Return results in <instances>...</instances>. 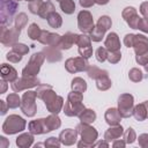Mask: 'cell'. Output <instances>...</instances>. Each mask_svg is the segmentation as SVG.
I'll return each mask as SVG.
<instances>
[{"instance_id": "obj_1", "label": "cell", "mask_w": 148, "mask_h": 148, "mask_svg": "<svg viewBox=\"0 0 148 148\" xmlns=\"http://www.w3.org/2000/svg\"><path fill=\"white\" fill-rule=\"evenodd\" d=\"M24 126H25V121L23 118L16 116V114H12L5 120V123L2 125V131L6 134H14V133L23 131Z\"/></svg>"}, {"instance_id": "obj_2", "label": "cell", "mask_w": 148, "mask_h": 148, "mask_svg": "<svg viewBox=\"0 0 148 148\" xmlns=\"http://www.w3.org/2000/svg\"><path fill=\"white\" fill-rule=\"evenodd\" d=\"M17 2L15 0H1V25L9 24L14 13L16 12Z\"/></svg>"}, {"instance_id": "obj_3", "label": "cell", "mask_w": 148, "mask_h": 148, "mask_svg": "<svg viewBox=\"0 0 148 148\" xmlns=\"http://www.w3.org/2000/svg\"><path fill=\"white\" fill-rule=\"evenodd\" d=\"M42 62H43V54L42 53H35L31 57L28 66L24 67V69L22 72L23 76H34L35 74H37Z\"/></svg>"}, {"instance_id": "obj_4", "label": "cell", "mask_w": 148, "mask_h": 148, "mask_svg": "<svg viewBox=\"0 0 148 148\" xmlns=\"http://www.w3.org/2000/svg\"><path fill=\"white\" fill-rule=\"evenodd\" d=\"M37 94H35L34 91H27L23 95V103H21V109L23 111L24 114L27 116H34L35 111H36V106L34 103L35 96Z\"/></svg>"}, {"instance_id": "obj_5", "label": "cell", "mask_w": 148, "mask_h": 148, "mask_svg": "<svg viewBox=\"0 0 148 148\" xmlns=\"http://www.w3.org/2000/svg\"><path fill=\"white\" fill-rule=\"evenodd\" d=\"M20 31L17 28L15 29H8L6 28L5 25H1V43L3 45H10V44H14L15 40L17 39L18 35H20Z\"/></svg>"}, {"instance_id": "obj_6", "label": "cell", "mask_w": 148, "mask_h": 148, "mask_svg": "<svg viewBox=\"0 0 148 148\" xmlns=\"http://www.w3.org/2000/svg\"><path fill=\"white\" fill-rule=\"evenodd\" d=\"M36 84H38V79H35L32 76H23L22 79H16L12 83V89L14 91H20L27 87H34Z\"/></svg>"}, {"instance_id": "obj_7", "label": "cell", "mask_w": 148, "mask_h": 148, "mask_svg": "<svg viewBox=\"0 0 148 148\" xmlns=\"http://www.w3.org/2000/svg\"><path fill=\"white\" fill-rule=\"evenodd\" d=\"M133 105V97L131 95H121L119 97V113L123 117L131 116V109Z\"/></svg>"}, {"instance_id": "obj_8", "label": "cell", "mask_w": 148, "mask_h": 148, "mask_svg": "<svg viewBox=\"0 0 148 148\" xmlns=\"http://www.w3.org/2000/svg\"><path fill=\"white\" fill-rule=\"evenodd\" d=\"M79 28L84 32H91L94 29V22L88 12H81L79 14Z\"/></svg>"}, {"instance_id": "obj_9", "label": "cell", "mask_w": 148, "mask_h": 148, "mask_svg": "<svg viewBox=\"0 0 148 148\" xmlns=\"http://www.w3.org/2000/svg\"><path fill=\"white\" fill-rule=\"evenodd\" d=\"M1 77L6 80L7 82H14L17 79V73L12 66L7 64H2L1 65Z\"/></svg>"}, {"instance_id": "obj_10", "label": "cell", "mask_w": 148, "mask_h": 148, "mask_svg": "<svg viewBox=\"0 0 148 148\" xmlns=\"http://www.w3.org/2000/svg\"><path fill=\"white\" fill-rule=\"evenodd\" d=\"M105 46L110 50V51H117L119 49V39L117 37V35L114 32L109 34L106 40H105Z\"/></svg>"}, {"instance_id": "obj_11", "label": "cell", "mask_w": 148, "mask_h": 148, "mask_svg": "<svg viewBox=\"0 0 148 148\" xmlns=\"http://www.w3.org/2000/svg\"><path fill=\"white\" fill-rule=\"evenodd\" d=\"M77 39H79V36L77 35L67 34L66 36H64V38L61 40V49H69L73 43L77 42Z\"/></svg>"}, {"instance_id": "obj_12", "label": "cell", "mask_w": 148, "mask_h": 148, "mask_svg": "<svg viewBox=\"0 0 148 148\" xmlns=\"http://www.w3.org/2000/svg\"><path fill=\"white\" fill-rule=\"evenodd\" d=\"M47 21H49V24L53 28H58L61 25V17L58 13H54V12L51 13L47 17Z\"/></svg>"}, {"instance_id": "obj_13", "label": "cell", "mask_w": 148, "mask_h": 148, "mask_svg": "<svg viewBox=\"0 0 148 148\" xmlns=\"http://www.w3.org/2000/svg\"><path fill=\"white\" fill-rule=\"evenodd\" d=\"M72 88H73V90H75V91L82 92V91H84L86 88H87L86 81H83V80L80 79V77H76V79H74L73 82H72Z\"/></svg>"}, {"instance_id": "obj_14", "label": "cell", "mask_w": 148, "mask_h": 148, "mask_svg": "<svg viewBox=\"0 0 148 148\" xmlns=\"http://www.w3.org/2000/svg\"><path fill=\"white\" fill-rule=\"evenodd\" d=\"M60 7L62 9V12H65L66 14H72L75 9V5L72 0H62L60 1Z\"/></svg>"}, {"instance_id": "obj_15", "label": "cell", "mask_w": 148, "mask_h": 148, "mask_svg": "<svg viewBox=\"0 0 148 148\" xmlns=\"http://www.w3.org/2000/svg\"><path fill=\"white\" fill-rule=\"evenodd\" d=\"M105 118H106V121L109 124H116L118 123L119 120V116L117 113V110L116 109H109L106 114H105Z\"/></svg>"}, {"instance_id": "obj_16", "label": "cell", "mask_w": 148, "mask_h": 148, "mask_svg": "<svg viewBox=\"0 0 148 148\" xmlns=\"http://www.w3.org/2000/svg\"><path fill=\"white\" fill-rule=\"evenodd\" d=\"M40 30H39V27L36 24V23H32V24H30V27H29V29H28V35H29V37L31 38V39H37V38H39L40 37Z\"/></svg>"}, {"instance_id": "obj_17", "label": "cell", "mask_w": 148, "mask_h": 148, "mask_svg": "<svg viewBox=\"0 0 148 148\" xmlns=\"http://www.w3.org/2000/svg\"><path fill=\"white\" fill-rule=\"evenodd\" d=\"M7 105L9 108H16L18 105H21L20 102V97L17 94H10L7 96Z\"/></svg>"}, {"instance_id": "obj_18", "label": "cell", "mask_w": 148, "mask_h": 148, "mask_svg": "<svg viewBox=\"0 0 148 148\" xmlns=\"http://www.w3.org/2000/svg\"><path fill=\"white\" fill-rule=\"evenodd\" d=\"M31 142H32V136L30 134H23V135L18 136L17 140H16L17 146H23V147L24 146H30Z\"/></svg>"}, {"instance_id": "obj_19", "label": "cell", "mask_w": 148, "mask_h": 148, "mask_svg": "<svg viewBox=\"0 0 148 148\" xmlns=\"http://www.w3.org/2000/svg\"><path fill=\"white\" fill-rule=\"evenodd\" d=\"M95 118H96V114H95V112L92 110H86L80 116V119L82 121H84V123H91V121H94Z\"/></svg>"}, {"instance_id": "obj_20", "label": "cell", "mask_w": 148, "mask_h": 148, "mask_svg": "<svg viewBox=\"0 0 148 148\" xmlns=\"http://www.w3.org/2000/svg\"><path fill=\"white\" fill-rule=\"evenodd\" d=\"M51 13H53V6H52L51 2H46V3L40 8V10H39L38 14H39L42 17H49V15H50Z\"/></svg>"}, {"instance_id": "obj_21", "label": "cell", "mask_w": 148, "mask_h": 148, "mask_svg": "<svg viewBox=\"0 0 148 148\" xmlns=\"http://www.w3.org/2000/svg\"><path fill=\"white\" fill-rule=\"evenodd\" d=\"M27 21H28V18H27V16H25L24 13L18 14V16L15 18V28H17L18 30H21V29L25 25Z\"/></svg>"}, {"instance_id": "obj_22", "label": "cell", "mask_w": 148, "mask_h": 148, "mask_svg": "<svg viewBox=\"0 0 148 148\" xmlns=\"http://www.w3.org/2000/svg\"><path fill=\"white\" fill-rule=\"evenodd\" d=\"M97 27H99L102 30L106 31V30H108V29L111 27V20H110L108 16H102V17L98 20Z\"/></svg>"}, {"instance_id": "obj_23", "label": "cell", "mask_w": 148, "mask_h": 148, "mask_svg": "<svg viewBox=\"0 0 148 148\" xmlns=\"http://www.w3.org/2000/svg\"><path fill=\"white\" fill-rule=\"evenodd\" d=\"M103 35H104V30H102L99 27H96L91 30V39L95 42H99L103 38Z\"/></svg>"}, {"instance_id": "obj_24", "label": "cell", "mask_w": 148, "mask_h": 148, "mask_svg": "<svg viewBox=\"0 0 148 148\" xmlns=\"http://www.w3.org/2000/svg\"><path fill=\"white\" fill-rule=\"evenodd\" d=\"M42 5H43L42 0H34V1H30V3H29V9H30V12H31L32 14H37V13H39V10H40V8H42Z\"/></svg>"}, {"instance_id": "obj_25", "label": "cell", "mask_w": 148, "mask_h": 148, "mask_svg": "<svg viewBox=\"0 0 148 148\" xmlns=\"http://www.w3.org/2000/svg\"><path fill=\"white\" fill-rule=\"evenodd\" d=\"M6 58H7V60H9V61H12V62H18V61L22 59V54H20L18 52L12 50L10 52L7 53Z\"/></svg>"}, {"instance_id": "obj_26", "label": "cell", "mask_w": 148, "mask_h": 148, "mask_svg": "<svg viewBox=\"0 0 148 148\" xmlns=\"http://www.w3.org/2000/svg\"><path fill=\"white\" fill-rule=\"evenodd\" d=\"M146 110L143 109V104H141V105H138L136 108H135V111H134V116H135V118L138 119V120H142V119H145V117L147 116V112H145Z\"/></svg>"}, {"instance_id": "obj_27", "label": "cell", "mask_w": 148, "mask_h": 148, "mask_svg": "<svg viewBox=\"0 0 148 148\" xmlns=\"http://www.w3.org/2000/svg\"><path fill=\"white\" fill-rule=\"evenodd\" d=\"M123 16L125 17L126 21L131 20L132 17L136 16V14H135V9H134L133 7H127V8H125V10L123 12Z\"/></svg>"}, {"instance_id": "obj_28", "label": "cell", "mask_w": 148, "mask_h": 148, "mask_svg": "<svg viewBox=\"0 0 148 148\" xmlns=\"http://www.w3.org/2000/svg\"><path fill=\"white\" fill-rule=\"evenodd\" d=\"M13 50L16 51V52H18L20 54H25V53L29 52L28 46L24 45V44H14L13 45Z\"/></svg>"}, {"instance_id": "obj_29", "label": "cell", "mask_w": 148, "mask_h": 148, "mask_svg": "<svg viewBox=\"0 0 148 148\" xmlns=\"http://www.w3.org/2000/svg\"><path fill=\"white\" fill-rule=\"evenodd\" d=\"M130 77H131V80H133V81H139V80L142 79V73H141V71H139V69H136V68H133V69L130 72Z\"/></svg>"}, {"instance_id": "obj_30", "label": "cell", "mask_w": 148, "mask_h": 148, "mask_svg": "<svg viewBox=\"0 0 148 148\" xmlns=\"http://www.w3.org/2000/svg\"><path fill=\"white\" fill-rule=\"evenodd\" d=\"M96 58H97L98 61H104V60L108 58V53H106L105 49L99 47V49L96 51Z\"/></svg>"}, {"instance_id": "obj_31", "label": "cell", "mask_w": 148, "mask_h": 148, "mask_svg": "<svg viewBox=\"0 0 148 148\" xmlns=\"http://www.w3.org/2000/svg\"><path fill=\"white\" fill-rule=\"evenodd\" d=\"M79 52H80V54L82 56V57H84V58H89L91 54H92V50H91V47L88 45V46H83V49L82 47H80L79 49Z\"/></svg>"}, {"instance_id": "obj_32", "label": "cell", "mask_w": 148, "mask_h": 148, "mask_svg": "<svg viewBox=\"0 0 148 148\" xmlns=\"http://www.w3.org/2000/svg\"><path fill=\"white\" fill-rule=\"evenodd\" d=\"M138 29L148 32V18H140L138 23Z\"/></svg>"}, {"instance_id": "obj_33", "label": "cell", "mask_w": 148, "mask_h": 148, "mask_svg": "<svg viewBox=\"0 0 148 148\" xmlns=\"http://www.w3.org/2000/svg\"><path fill=\"white\" fill-rule=\"evenodd\" d=\"M136 61L141 65H146L148 62V51L145 52V53H141V54H138L136 56Z\"/></svg>"}, {"instance_id": "obj_34", "label": "cell", "mask_w": 148, "mask_h": 148, "mask_svg": "<svg viewBox=\"0 0 148 148\" xmlns=\"http://www.w3.org/2000/svg\"><path fill=\"white\" fill-rule=\"evenodd\" d=\"M112 53H110L108 56V59L111 61V62H117L119 59H120V53L118 51H111Z\"/></svg>"}, {"instance_id": "obj_35", "label": "cell", "mask_w": 148, "mask_h": 148, "mask_svg": "<svg viewBox=\"0 0 148 148\" xmlns=\"http://www.w3.org/2000/svg\"><path fill=\"white\" fill-rule=\"evenodd\" d=\"M101 74H102V71H99V69H98V68H96V67L90 68V69H89V72H88V75H89L90 77H94V79H96V77L101 76Z\"/></svg>"}, {"instance_id": "obj_36", "label": "cell", "mask_w": 148, "mask_h": 148, "mask_svg": "<svg viewBox=\"0 0 148 148\" xmlns=\"http://www.w3.org/2000/svg\"><path fill=\"white\" fill-rule=\"evenodd\" d=\"M134 38H135L134 35H126V37H125V44H126L128 47L132 46V45L134 44Z\"/></svg>"}, {"instance_id": "obj_37", "label": "cell", "mask_w": 148, "mask_h": 148, "mask_svg": "<svg viewBox=\"0 0 148 148\" xmlns=\"http://www.w3.org/2000/svg\"><path fill=\"white\" fill-rule=\"evenodd\" d=\"M140 12L147 17L148 16V2H143L141 5V8H140Z\"/></svg>"}, {"instance_id": "obj_38", "label": "cell", "mask_w": 148, "mask_h": 148, "mask_svg": "<svg viewBox=\"0 0 148 148\" xmlns=\"http://www.w3.org/2000/svg\"><path fill=\"white\" fill-rule=\"evenodd\" d=\"M94 2H95V0H80L81 6H83V7H90Z\"/></svg>"}, {"instance_id": "obj_39", "label": "cell", "mask_w": 148, "mask_h": 148, "mask_svg": "<svg viewBox=\"0 0 148 148\" xmlns=\"http://www.w3.org/2000/svg\"><path fill=\"white\" fill-rule=\"evenodd\" d=\"M1 114H5L6 112H7V109L9 108L8 105H6V103H5V101H1Z\"/></svg>"}, {"instance_id": "obj_40", "label": "cell", "mask_w": 148, "mask_h": 148, "mask_svg": "<svg viewBox=\"0 0 148 148\" xmlns=\"http://www.w3.org/2000/svg\"><path fill=\"white\" fill-rule=\"evenodd\" d=\"M6 89H7V83H6V80H1V90H0V92L1 94H3L5 91H6Z\"/></svg>"}, {"instance_id": "obj_41", "label": "cell", "mask_w": 148, "mask_h": 148, "mask_svg": "<svg viewBox=\"0 0 148 148\" xmlns=\"http://www.w3.org/2000/svg\"><path fill=\"white\" fill-rule=\"evenodd\" d=\"M97 3H99V5H105V3H108V1L109 0H95Z\"/></svg>"}, {"instance_id": "obj_42", "label": "cell", "mask_w": 148, "mask_h": 148, "mask_svg": "<svg viewBox=\"0 0 148 148\" xmlns=\"http://www.w3.org/2000/svg\"><path fill=\"white\" fill-rule=\"evenodd\" d=\"M145 67H146V69H147V72H148V62L145 65Z\"/></svg>"}, {"instance_id": "obj_43", "label": "cell", "mask_w": 148, "mask_h": 148, "mask_svg": "<svg viewBox=\"0 0 148 148\" xmlns=\"http://www.w3.org/2000/svg\"><path fill=\"white\" fill-rule=\"evenodd\" d=\"M27 1H34V0H27Z\"/></svg>"}, {"instance_id": "obj_44", "label": "cell", "mask_w": 148, "mask_h": 148, "mask_svg": "<svg viewBox=\"0 0 148 148\" xmlns=\"http://www.w3.org/2000/svg\"><path fill=\"white\" fill-rule=\"evenodd\" d=\"M58 1H62V0H58Z\"/></svg>"}]
</instances>
